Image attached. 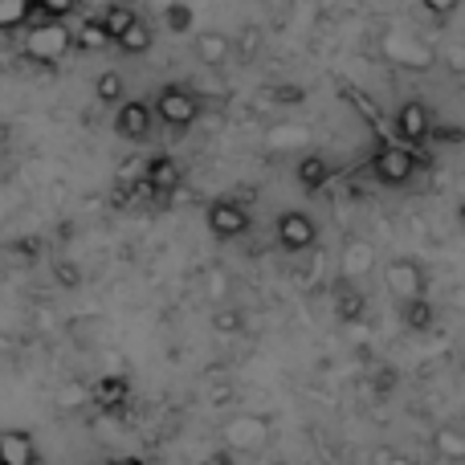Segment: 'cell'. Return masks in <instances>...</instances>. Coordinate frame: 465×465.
<instances>
[{
	"mask_svg": "<svg viewBox=\"0 0 465 465\" xmlns=\"http://www.w3.org/2000/svg\"><path fill=\"white\" fill-rule=\"evenodd\" d=\"M368 168L384 188H404L412 176H417L420 160L409 152V143H380L376 152H371Z\"/></svg>",
	"mask_w": 465,
	"mask_h": 465,
	"instance_id": "obj_1",
	"label": "cell"
},
{
	"mask_svg": "<svg viewBox=\"0 0 465 465\" xmlns=\"http://www.w3.org/2000/svg\"><path fill=\"white\" fill-rule=\"evenodd\" d=\"M70 45H78V41H74V33L65 29V25H57V21L33 25L29 37H25V54H29L33 62H41V65H57L65 54H70Z\"/></svg>",
	"mask_w": 465,
	"mask_h": 465,
	"instance_id": "obj_2",
	"label": "cell"
},
{
	"mask_svg": "<svg viewBox=\"0 0 465 465\" xmlns=\"http://www.w3.org/2000/svg\"><path fill=\"white\" fill-rule=\"evenodd\" d=\"M221 437H225L229 450L237 453H257L270 445V420L257 417V412H232V417L221 425Z\"/></svg>",
	"mask_w": 465,
	"mask_h": 465,
	"instance_id": "obj_3",
	"label": "cell"
},
{
	"mask_svg": "<svg viewBox=\"0 0 465 465\" xmlns=\"http://www.w3.org/2000/svg\"><path fill=\"white\" fill-rule=\"evenodd\" d=\"M152 106H155V119L168 123V127H180V131L193 127L196 114H201V98L188 86H163L160 94L152 98Z\"/></svg>",
	"mask_w": 465,
	"mask_h": 465,
	"instance_id": "obj_4",
	"label": "cell"
},
{
	"mask_svg": "<svg viewBox=\"0 0 465 465\" xmlns=\"http://www.w3.org/2000/svg\"><path fill=\"white\" fill-rule=\"evenodd\" d=\"M204 221H209L213 237H221V241L245 237V232H249V209L241 201H232V196H221V201H213L209 213H204Z\"/></svg>",
	"mask_w": 465,
	"mask_h": 465,
	"instance_id": "obj_5",
	"label": "cell"
},
{
	"mask_svg": "<svg viewBox=\"0 0 465 465\" xmlns=\"http://www.w3.org/2000/svg\"><path fill=\"white\" fill-rule=\"evenodd\" d=\"M384 286H388V294L401 298V302H417V298H425V273H420L417 262L396 257V262L384 265Z\"/></svg>",
	"mask_w": 465,
	"mask_h": 465,
	"instance_id": "obj_6",
	"label": "cell"
},
{
	"mask_svg": "<svg viewBox=\"0 0 465 465\" xmlns=\"http://www.w3.org/2000/svg\"><path fill=\"white\" fill-rule=\"evenodd\" d=\"M384 54L392 57V65H401V70H429V65H437V49L420 45L409 33H388Z\"/></svg>",
	"mask_w": 465,
	"mask_h": 465,
	"instance_id": "obj_7",
	"label": "cell"
},
{
	"mask_svg": "<svg viewBox=\"0 0 465 465\" xmlns=\"http://www.w3.org/2000/svg\"><path fill=\"white\" fill-rule=\"evenodd\" d=\"M273 232H278V245L286 249V253H306V249H314V241H319V225H314L306 213H282Z\"/></svg>",
	"mask_w": 465,
	"mask_h": 465,
	"instance_id": "obj_8",
	"label": "cell"
},
{
	"mask_svg": "<svg viewBox=\"0 0 465 465\" xmlns=\"http://www.w3.org/2000/svg\"><path fill=\"white\" fill-rule=\"evenodd\" d=\"M152 123H155V106L139 103V98L119 103V111H114V131H119L123 139H131V143H143V139L152 135Z\"/></svg>",
	"mask_w": 465,
	"mask_h": 465,
	"instance_id": "obj_9",
	"label": "cell"
},
{
	"mask_svg": "<svg viewBox=\"0 0 465 465\" xmlns=\"http://www.w3.org/2000/svg\"><path fill=\"white\" fill-rule=\"evenodd\" d=\"M396 135H401L409 147L433 139V114H429V106L420 103V98H409V103L396 111Z\"/></svg>",
	"mask_w": 465,
	"mask_h": 465,
	"instance_id": "obj_10",
	"label": "cell"
},
{
	"mask_svg": "<svg viewBox=\"0 0 465 465\" xmlns=\"http://www.w3.org/2000/svg\"><path fill=\"white\" fill-rule=\"evenodd\" d=\"M143 180L152 184L155 201H172V196H180V184H184V172H180V163L172 160V155H155V160L147 163Z\"/></svg>",
	"mask_w": 465,
	"mask_h": 465,
	"instance_id": "obj_11",
	"label": "cell"
},
{
	"mask_svg": "<svg viewBox=\"0 0 465 465\" xmlns=\"http://www.w3.org/2000/svg\"><path fill=\"white\" fill-rule=\"evenodd\" d=\"M371 270H376V245L363 237H351L343 245V253H339V273H343V282H360V278H368Z\"/></svg>",
	"mask_w": 465,
	"mask_h": 465,
	"instance_id": "obj_12",
	"label": "cell"
},
{
	"mask_svg": "<svg viewBox=\"0 0 465 465\" xmlns=\"http://www.w3.org/2000/svg\"><path fill=\"white\" fill-rule=\"evenodd\" d=\"M41 453H37V441L21 429H5L0 433V465H37Z\"/></svg>",
	"mask_w": 465,
	"mask_h": 465,
	"instance_id": "obj_13",
	"label": "cell"
},
{
	"mask_svg": "<svg viewBox=\"0 0 465 465\" xmlns=\"http://www.w3.org/2000/svg\"><path fill=\"white\" fill-rule=\"evenodd\" d=\"M193 45H196V57H201L209 70H221V65L232 57V37H229V33H217V29L196 33Z\"/></svg>",
	"mask_w": 465,
	"mask_h": 465,
	"instance_id": "obj_14",
	"label": "cell"
},
{
	"mask_svg": "<svg viewBox=\"0 0 465 465\" xmlns=\"http://www.w3.org/2000/svg\"><path fill=\"white\" fill-rule=\"evenodd\" d=\"M433 450H437V458L465 465V429H458V425H437Z\"/></svg>",
	"mask_w": 465,
	"mask_h": 465,
	"instance_id": "obj_15",
	"label": "cell"
},
{
	"mask_svg": "<svg viewBox=\"0 0 465 465\" xmlns=\"http://www.w3.org/2000/svg\"><path fill=\"white\" fill-rule=\"evenodd\" d=\"M294 176H298V184H302L306 193H319V188H327L331 168H327V160H322V155H302V160H298V168H294Z\"/></svg>",
	"mask_w": 465,
	"mask_h": 465,
	"instance_id": "obj_16",
	"label": "cell"
},
{
	"mask_svg": "<svg viewBox=\"0 0 465 465\" xmlns=\"http://www.w3.org/2000/svg\"><path fill=\"white\" fill-rule=\"evenodd\" d=\"M127 396H131V380H127V376H103V380L94 384L98 409H119Z\"/></svg>",
	"mask_w": 465,
	"mask_h": 465,
	"instance_id": "obj_17",
	"label": "cell"
},
{
	"mask_svg": "<svg viewBox=\"0 0 465 465\" xmlns=\"http://www.w3.org/2000/svg\"><path fill=\"white\" fill-rule=\"evenodd\" d=\"M74 41H78V49H86V54H94V49H106L111 45V29H106L103 25V16H98V21H86L82 25L78 33H74Z\"/></svg>",
	"mask_w": 465,
	"mask_h": 465,
	"instance_id": "obj_18",
	"label": "cell"
},
{
	"mask_svg": "<svg viewBox=\"0 0 465 465\" xmlns=\"http://www.w3.org/2000/svg\"><path fill=\"white\" fill-rule=\"evenodd\" d=\"M437 65L441 70H450V74H465V41H458V37H445L441 45H437Z\"/></svg>",
	"mask_w": 465,
	"mask_h": 465,
	"instance_id": "obj_19",
	"label": "cell"
},
{
	"mask_svg": "<svg viewBox=\"0 0 465 465\" xmlns=\"http://www.w3.org/2000/svg\"><path fill=\"white\" fill-rule=\"evenodd\" d=\"M37 0H0V29H21L33 16Z\"/></svg>",
	"mask_w": 465,
	"mask_h": 465,
	"instance_id": "obj_20",
	"label": "cell"
},
{
	"mask_svg": "<svg viewBox=\"0 0 465 465\" xmlns=\"http://www.w3.org/2000/svg\"><path fill=\"white\" fill-rule=\"evenodd\" d=\"M114 45H119L123 54H135L139 57V54H147V49H152V29H147L143 21H135L119 41H114Z\"/></svg>",
	"mask_w": 465,
	"mask_h": 465,
	"instance_id": "obj_21",
	"label": "cell"
},
{
	"mask_svg": "<svg viewBox=\"0 0 465 465\" xmlns=\"http://www.w3.org/2000/svg\"><path fill=\"white\" fill-rule=\"evenodd\" d=\"M94 94H98V103H127V86H123V78H119L114 70L98 74Z\"/></svg>",
	"mask_w": 465,
	"mask_h": 465,
	"instance_id": "obj_22",
	"label": "cell"
},
{
	"mask_svg": "<svg viewBox=\"0 0 465 465\" xmlns=\"http://www.w3.org/2000/svg\"><path fill=\"white\" fill-rule=\"evenodd\" d=\"M404 327H409V331H429V327H433V306H429V298L404 302Z\"/></svg>",
	"mask_w": 465,
	"mask_h": 465,
	"instance_id": "obj_23",
	"label": "cell"
},
{
	"mask_svg": "<svg viewBox=\"0 0 465 465\" xmlns=\"http://www.w3.org/2000/svg\"><path fill=\"white\" fill-rule=\"evenodd\" d=\"M135 21H139V16L131 13L127 5H111V8H106V16H103V25H106V29H111V37H114V41H119L123 33H127Z\"/></svg>",
	"mask_w": 465,
	"mask_h": 465,
	"instance_id": "obj_24",
	"label": "cell"
},
{
	"mask_svg": "<svg viewBox=\"0 0 465 465\" xmlns=\"http://www.w3.org/2000/svg\"><path fill=\"white\" fill-rule=\"evenodd\" d=\"M241 327H245L241 311H232V306H217V311H213V331H217V335H241Z\"/></svg>",
	"mask_w": 465,
	"mask_h": 465,
	"instance_id": "obj_25",
	"label": "cell"
},
{
	"mask_svg": "<svg viewBox=\"0 0 465 465\" xmlns=\"http://www.w3.org/2000/svg\"><path fill=\"white\" fill-rule=\"evenodd\" d=\"M204 290H209L213 302H221V306L229 302V278H225L221 270H209V273H204Z\"/></svg>",
	"mask_w": 465,
	"mask_h": 465,
	"instance_id": "obj_26",
	"label": "cell"
},
{
	"mask_svg": "<svg viewBox=\"0 0 465 465\" xmlns=\"http://www.w3.org/2000/svg\"><path fill=\"white\" fill-rule=\"evenodd\" d=\"M163 13H168V29L172 33L193 29V13H188V5H163Z\"/></svg>",
	"mask_w": 465,
	"mask_h": 465,
	"instance_id": "obj_27",
	"label": "cell"
},
{
	"mask_svg": "<svg viewBox=\"0 0 465 465\" xmlns=\"http://www.w3.org/2000/svg\"><path fill=\"white\" fill-rule=\"evenodd\" d=\"M433 139L437 143H445V147H461L465 143V127L458 123V127H453V123H441V127H433Z\"/></svg>",
	"mask_w": 465,
	"mask_h": 465,
	"instance_id": "obj_28",
	"label": "cell"
},
{
	"mask_svg": "<svg viewBox=\"0 0 465 465\" xmlns=\"http://www.w3.org/2000/svg\"><path fill=\"white\" fill-rule=\"evenodd\" d=\"M37 8L49 16V21H62V16H70L74 8H78V0H37Z\"/></svg>",
	"mask_w": 465,
	"mask_h": 465,
	"instance_id": "obj_29",
	"label": "cell"
},
{
	"mask_svg": "<svg viewBox=\"0 0 465 465\" xmlns=\"http://www.w3.org/2000/svg\"><path fill=\"white\" fill-rule=\"evenodd\" d=\"M54 282H57V286H78V282H82V270H78V265H74V262H57L54 265Z\"/></svg>",
	"mask_w": 465,
	"mask_h": 465,
	"instance_id": "obj_30",
	"label": "cell"
},
{
	"mask_svg": "<svg viewBox=\"0 0 465 465\" xmlns=\"http://www.w3.org/2000/svg\"><path fill=\"white\" fill-rule=\"evenodd\" d=\"M302 139H306L302 127H273L270 147H290V143H302Z\"/></svg>",
	"mask_w": 465,
	"mask_h": 465,
	"instance_id": "obj_31",
	"label": "cell"
},
{
	"mask_svg": "<svg viewBox=\"0 0 465 465\" xmlns=\"http://www.w3.org/2000/svg\"><path fill=\"white\" fill-rule=\"evenodd\" d=\"M339 314H343V319H360V314H363V294L343 290V298H339Z\"/></svg>",
	"mask_w": 465,
	"mask_h": 465,
	"instance_id": "obj_32",
	"label": "cell"
},
{
	"mask_svg": "<svg viewBox=\"0 0 465 465\" xmlns=\"http://www.w3.org/2000/svg\"><path fill=\"white\" fill-rule=\"evenodd\" d=\"M57 401H62V409H78V404L86 401V388L70 384V388H62V396H57Z\"/></svg>",
	"mask_w": 465,
	"mask_h": 465,
	"instance_id": "obj_33",
	"label": "cell"
},
{
	"mask_svg": "<svg viewBox=\"0 0 465 465\" xmlns=\"http://www.w3.org/2000/svg\"><path fill=\"white\" fill-rule=\"evenodd\" d=\"M425 8L433 16H450V13H458L461 8V0H425Z\"/></svg>",
	"mask_w": 465,
	"mask_h": 465,
	"instance_id": "obj_34",
	"label": "cell"
},
{
	"mask_svg": "<svg viewBox=\"0 0 465 465\" xmlns=\"http://www.w3.org/2000/svg\"><path fill=\"white\" fill-rule=\"evenodd\" d=\"M453 306H461V311H465V286L453 290Z\"/></svg>",
	"mask_w": 465,
	"mask_h": 465,
	"instance_id": "obj_35",
	"label": "cell"
},
{
	"mask_svg": "<svg viewBox=\"0 0 465 465\" xmlns=\"http://www.w3.org/2000/svg\"><path fill=\"white\" fill-rule=\"evenodd\" d=\"M114 465H143V461H135V458H119Z\"/></svg>",
	"mask_w": 465,
	"mask_h": 465,
	"instance_id": "obj_36",
	"label": "cell"
},
{
	"mask_svg": "<svg viewBox=\"0 0 465 465\" xmlns=\"http://www.w3.org/2000/svg\"><path fill=\"white\" fill-rule=\"evenodd\" d=\"M209 465H229L225 458H221V453H217V458H209Z\"/></svg>",
	"mask_w": 465,
	"mask_h": 465,
	"instance_id": "obj_37",
	"label": "cell"
}]
</instances>
